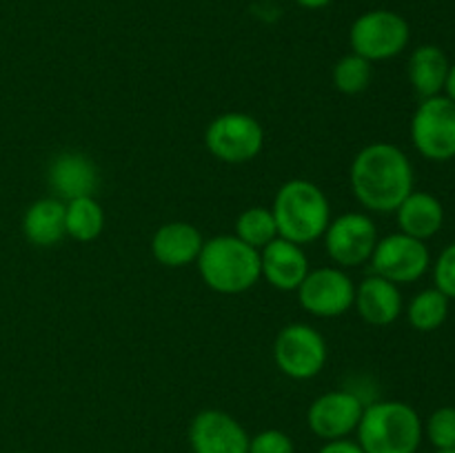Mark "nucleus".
Listing matches in <instances>:
<instances>
[{
	"label": "nucleus",
	"instance_id": "obj_27",
	"mask_svg": "<svg viewBox=\"0 0 455 453\" xmlns=\"http://www.w3.org/2000/svg\"><path fill=\"white\" fill-rule=\"evenodd\" d=\"M434 287L455 300V242L447 244L434 262Z\"/></svg>",
	"mask_w": 455,
	"mask_h": 453
},
{
	"label": "nucleus",
	"instance_id": "obj_10",
	"mask_svg": "<svg viewBox=\"0 0 455 453\" xmlns=\"http://www.w3.org/2000/svg\"><path fill=\"white\" fill-rule=\"evenodd\" d=\"M369 262L373 274L400 287V284L418 282L431 269V253L427 242L398 231L378 238Z\"/></svg>",
	"mask_w": 455,
	"mask_h": 453
},
{
	"label": "nucleus",
	"instance_id": "obj_15",
	"mask_svg": "<svg viewBox=\"0 0 455 453\" xmlns=\"http://www.w3.org/2000/svg\"><path fill=\"white\" fill-rule=\"evenodd\" d=\"M354 306L360 318L371 327H389L403 315L404 300L398 284L371 274L355 284Z\"/></svg>",
	"mask_w": 455,
	"mask_h": 453
},
{
	"label": "nucleus",
	"instance_id": "obj_13",
	"mask_svg": "<svg viewBox=\"0 0 455 453\" xmlns=\"http://www.w3.org/2000/svg\"><path fill=\"white\" fill-rule=\"evenodd\" d=\"M249 438L231 413L204 409L189 425V447L194 453H249Z\"/></svg>",
	"mask_w": 455,
	"mask_h": 453
},
{
	"label": "nucleus",
	"instance_id": "obj_21",
	"mask_svg": "<svg viewBox=\"0 0 455 453\" xmlns=\"http://www.w3.org/2000/svg\"><path fill=\"white\" fill-rule=\"evenodd\" d=\"M105 229V211L96 195L67 200L65 203V231L67 238L76 242H93Z\"/></svg>",
	"mask_w": 455,
	"mask_h": 453
},
{
	"label": "nucleus",
	"instance_id": "obj_9",
	"mask_svg": "<svg viewBox=\"0 0 455 453\" xmlns=\"http://www.w3.org/2000/svg\"><path fill=\"white\" fill-rule=\"evenodd\" d=\"M324 251L340 269L360 266L371 260L378 244V226L369 213L349 211L331 218L323 235Z\"/></svg>",
	"mask_w": 455,
	"mask_h": 453
},
{
	"label": "nucleus",
	"instance_id": "obj_2",
	"mask_svg": "<svg viewBox=\"0 0 455 453\" xmlns=\"http://www.w3.org/2000/svg\"><path fill=\"white\" fill-rule=\"evenodd\" d=\"M271 213L278 226V238L300 247L323 238L331 222V204L327 194L305 178L287 180L275 191Z\"/></svg>",
	"mask_w": 455,
	"mask_h": 453
},
{
	"label": "nucleus",
	"instance_id": "obj_26",
	"mask_svg": "<svg viewBox=\"0 0 455 453\" xmlns=\"http://www.w3.org/2000/svg\"><path fill=\"white\" fill-rule=\"evenodd\" d=\"M249 453H296V444L284 431L265 429L249 438Z\"/></svg>",
	"mask_w": 455,
	"mask_h": 453
},
{
	"label": "nucleus",
	"instance_id": "obj_7",
	"mask_svg": "<svg viewBox=\"0 0 455 453\" xmlns=\"http://www.w3.org/2000/svg\"><path fill=\"white\" fill-rule=\"evenodd\" d=\"M411 142L422 158L449 163L455 158V102L444 93L425 98L411 115Z\"/></svg>",
	"mask_w": 455,
	"mask_h": 453
},
{
	"label": "nucleus",
	"instance_id": "obj_22",
	"mask_svg": "<svg viewBox=\"0 0 455 453\" xmlns=\"http://www.w3.org/2000/svg\"><path fill=\"white\" fill-rule=\"evenodd\" d=\"M449 298L440 289L429 287L418 291L407 305V320L416 331L429 333L443 327L449 318Z\"/></svg>",
	"mask_w": 455,
	"mask_h": 453
},
{
	"label": "nucleus",
	"instance_id": "obj_5",
	"mask_svg": "<svg viewBox=\"0 0 455 453\" xmlns=\"http://www.w3.org/2000/svg\"><path fill=\"white\" fill-rule=\"evenodd\" d=\"M411 40V27L391 9H371L351 22L349 44L351 52L364 60L382 62L400 56Z\"/></svg>",
	"mask_w": 455,
	"mask_h": 453
},
{
	"label": "nucleus",
	"instance_id": "obj_11",
	"mask_svg": "<svg viewBox=\"0 0 455 453\" xmlns=\"http://www.w3.org/2000/svg\"><path fill=\"white\" fill-rule=\"evenodd\" d=\"M298 291V302L315 318H338L354 306L355 284L340 266L309 269Z\"/></svg>",
	"mask_w": 455,
	"mask_h": 453
},
{
	"label": "nucleus",
	"instance_id": "obj_1",
	"mask_svg": "<svg viewBox=\"0 0 455 453\" xmlns=\"http://www.w3.org/2000/svg\"><path fill=\"white\" fill-rule=\"evenodd\" d=\"M351 191L364 209L394 213L413 191L416 176L409 155L391 142H371L351 160Z\"/></svg>",
	"mask_w": 455,
	"mask_h": 453
},
{
	"label": "nucleus",
	"instance_id": "obj_32",
	"mask_svg": "<svg viewBox=\"0 0 455 453\" xmlns=\"http://www.w3.org/2000/svg\"><path fill=\"white\" fill-rule=\"evenodd\" d=\"M12 453H27V451H12Z\"/></svg>",
	"mask_w": 455,
	"mask_h": 453
},
{
	"label": "nucleus",
	"instance_id": "obj_30",
	"mask_svg": "<svg viewBox=\"0 0 455 453\" xmlns=\"http://www.w3.org/2000/svg\"><path fill=\"white\" fill-rule=\"evenodd\" d=\"M296 4H300L302 9H324L333 3V0H293Z\"/></svg>",
	"mask_w": 455,
	"mask_h": 453
},
{
	"label": "nucleus",
	"instance_id": "obj_17",
	"mask_svg": "<svg viewBox=\"0 0 455 453\" xmlns=\"http://www.w3.org/2000/svg\"><path fill=\"white\" fill-rule=\"evenodd\" d=\"M49 185L62 203L93 195L98 189V169L89 155L65 151L49 164Z\"/></svg>",
	"mask_w": 455,
	"mask_h": 453
},
{
	"label": "nucleus",
	"instance_id": "obj_4",
	"mask_svg": "<svg viewBox=\"0 0 455 453\" xmlns=\"http://www.w3.org/2000/svg\"><path fill=\"white\" fill-rule=\"evenodd\" d=\"M198 274L212 291L238 296L256 287L260 274V251L235 235H213L204 240L198 260Z\"/></svg>",
	"mask_w": 455,
	"mask_h": 453
},
{
	"label": "nucleus",
	"instance_id": "obj_20",
	"mask_svg": "<svg viewBox=\"0 0 455 453\" xmlns=\"http://www.w3.org/2000/svg\"><path fill=\"white\" fill-rule=\"evenodd\" d=\"M22 234L34 247H56L67 238L65 203L60 198H40L22 216Z\"/></svg>",
	"mask_w": 455,
	"mask_h": 453
},
{
	"label": "nucleus",
	"instance_id": "obj_19",
	"mask_svg": "<svg viewBox=\"0 0 455 453\" xmlns=\"http://www.w3.org/2000/svg\"><path fill=\"white\" fill-rule=\"evenodd\" d=\"M449 67L451 62L438 44H420L413 49L407 62V76L420 100L444 93Z\"/></svg>",
	"mask_w": 455,
	"mask_h": 453
},
{
	"label": "nucleus",
	"instance_id": "obj_31",
	"mask_svg": "<svg viewBox=\"0 0 455 453\" xmlns=\"http://www.w3.org/2000/svg\"><path fill=\"white\" fill-rule=\"evenodd\" d=\"M435 453H455V449H443V451H435Z\"/></svg>",
	"mask_w": 455,
	"mask_h": 453
},
{
	"label": "nucleus",
	"instance_id": "obj_28",
	"mask_svg": "<svg viewBox=\"0 0 455 453\" xmlns=\"http://www.w3.org/2000/svg\"><path fill=\"white\" fill-rule=\"evenodd\" d=\"M318 453H364L363 447L358 442L349 438H342V440H329L324 442L323 447L318 449Z\"/></svg>",
	"mask_w": 455,
	"mask_h": 453
},
{
	"label": "nucleus",
	"instance_id": "obj_18",
	"mask_svg": "<svg viewBox=\"0 0 455 453\" xmlns=\"http://www.w3.org/2000/svg\"><path fill=\"white\" fill-rule=\"evenodd\" d=\"M394 213L400 234H407L411 238L422 240V242L438 235L444 225L443 203L429 191L413 189Z\"/></svg>",
	"mask_w": 455,
	"mask_h": 453
},
{
	"label": "nucleus",
	"instance_id": "obj_8",
	"mask_svg": "<svg viewBox=\"0 0 455 453\" xmlns=\"http://www.w3.org/2000/svg\"><path fill=\"white\" fill-rule=\"evenodd\" d=\"M327 340L307 322H291L274 340V362L291 380H311L327 364Z\"/></svg>",
	"mask_w": 455,
	"mask_h": 453
},
{
	"label": "nucleus",
	"instance_id": "obj_29",
	"mask_svg": "<svg viewBox=\"0 0 455 453\" xmlns=\"http://www.w3.org/2000/svg\"><path fill=\"white\" fill-rule=\"evenodd\" d=\"M444 96L455 102V62H451V67H449L447 84H444Z\"/></svg>",
	"mask_w": 455,
	"mask_h": 453
},
{
	"label": "nucleus",
	"instance_id": "obj_6",
	"mask_svg": "<svg viewBox=\"0 0 455 453\" xmlns=\"http://www.w3.org/2000/svg\"><path fill=\"white\" fill-rule=\"evenodd\" d=\"M209 154L227 164H244L258 158L265 147V129L260 120L244 111H227L216 115L204 131Z\"/></svg>",
	"mask_w": 455,
	"mask_h": 453
},
{
	"label": "nucleus",
	"instance_id": "obj_23",
	"mask_svg": "<svg viewBox=\"0 0 455 453\" xmlns=\"http://www.w3.org/2000/svg\"><path fill=\"white\" fill-rule=\"evenodd\" d=\"M235 238L253 249H265L267 244L278 238V226L271 213V207H249L235 218Z\"/></svg>",
	"mask_w": 455,
	"mask_h": 453
},
{
	"label": "nucleus",
	"instance_id": "obj_24",
	"mask_svg": "<svg viewBox=\"0 0 455 453\" xmlns=\"http://www.w3.org/2000/svg\"><path fill=\"white\" fill-rule=\"evenodd\" d=\"M373 76V65L369 60H364L358 53L349 52L347 56H342L340 60L333 65L331 80L333 87L338 89L345 96H358L364 89L369 87Z\"/></svg>",
	"mask_w": 455,
	"mask_h": 453
},
{
	"label": "nucleus",
	"instance_id": "obj_3",
	"mask_svg": "<svg viewBox=\"0 0 455 453\" xmlns=\"http://www.w3.org/2000/svg\"><path fill=\"white\" fill-rule=\"evenodd\" d=\"M355 435L364 453H416L425 438L420 413L403 400L367 404Z\"/></svg>",
	"mask_w": 455,
	"mask_h": 453
},
{
	"label": "nucleus",
	"instance_id": "obj_25",
	"mask_svg": "<svg viewBox=\"0 0 455 453\" xmlns=\"http://www.w3.org/2000/svg\"><path fill=\"white\" fill-rule=\"evenodd\" d=\"M422 433L435 451L455 449V407H440L422 422Z\"/></svg>",
	"mask_w": 455,
	"mask_h": 453
},
{
	"label": "nucleus",
	"instance_id": "obj_12",
	"mask_svg": "<svg viewBox=\"0 0 455 453\" xmlns=\"http://www.w3.org/2000/svg\"><path fill=\"white\" fill-rule=\"evenodd\" d=\"M367 404L351 389H336L318 395L307 409V426L315 438L342 440L355 433Z\"/></svg>",
	"mask_w": 455,
	"mask_h": 453
},
{
	"label": "nucleus",
	"instance_id": "obj_16",
	"mask_svg": "<svg viewBox=\"0 0 455 453\" xmlns=\"http://www.w3.org/2000/svg\"><path fill=\"white\" fill-rule=\"evenodd\" d=\"M203 244L204 238L198 226L185 220H173L156 229L151 238V253L163 266L182 269L198 260Z\"/></svg>",
	"mask_w": 455,
	"mask_h": 453
},
{
	"label": "nucleus",
	"instance_id": "obj_14",
	"mask_svg": "<svg viewBox=\"0 0 455 453\" xmlns=\"http://www.w3.org/2000/svg\"><path fill=\"white\" fill-rule=\"evenodd\" d=\"M260 274L278 291H296L309 274V258L300 244L275 238L260 249Z\"/></svg>",
	"mask_w": 455,
	"mask_h": 453
}]
</instances>
